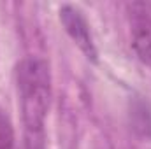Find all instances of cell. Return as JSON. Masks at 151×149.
Listing matches in <instances>:
<instances>
[{
	"label": "cell",
	"instance_id": "6da1fadb",
	"mask_svg": "<svg viewBox=\"0 0 151 149\" xmlns=\"http://www.w3.org/2000/svg\"><path fill=\"white\" fill-rule=\"evenodd\" d=\"M16 86L23 116V149H46V117L51 105V72L46 60L27 56L18 63Z\"/></svg>",
	"mask_w": 151,
	"mask_h": 149
},
{
	"label": "cell",
	"instance_id": "7a4b0ae2",
	"mask_svg": "<svg viewBox=\"0 0 151 149\" xmlns=\"http://www.w3.org/2000/svg\"><path fill=\"white\" fill-rule=\"evenodd\" d=\"M58 18H60V23H62L63 30L72 39V42L83 51V54L90 62H97L99 53H97L95 39L91 35V28H90V23H88L84 12L77 5L65 4V5L60 7Z\"/></svg>",
	"mask_w": 151,
	"mask_h": 149
},
{
	"label": "cell",
	"instance_id": "3957f363",
	"mask_svg": "<svg viewBox=\"0 0 151 149\" xmlns=\"http://www.w3.org/2000/svg\"><path fill=\"white\" fill-rule=\"evenodd\" d=\"M132 47L137 58L151 67V12L146 4H132Z\"/></svg>",
	"mask_w": 151,
	"mask_h": 149
},
{
	"label": "cell",
	"instance_id": "277c9868",
	"mask_svg": "<svg viewBox=\"0 0 151 149\" xmlns=\"http://www.w3.org/2000/svg\"><path fill=\"white\" fill-rule=\"evenodd\" d=\"M130 123L137 135L151 139V107L144 100H134L130 109Z\"/></svg>",
	"mask_w": 151,
	"mask_h": 149
},
{
	"label": "cell",
	"instance_id": "5b68a950",
	"mask_svg": "<svg viewBox=\"0 0 151 149\" xmlns=\"http://www.w3.org/2000/svg\"><path fill=\"white\" fill-rule=\"evenodd\" d=\"M14 148V132L7 114L0 109V149Z\"/></svg>",
	"mask_w": 151,
	"mask_h": 149
}]
</instances>
